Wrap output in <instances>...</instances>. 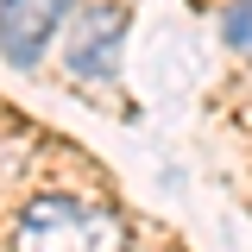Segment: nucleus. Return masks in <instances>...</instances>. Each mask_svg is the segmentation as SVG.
Instances as JSON below:
<instances>
[{
	"label": "nucleus",
	"mask_w": 252,
	"mask_h": 252,
	"mask_svg": "<svg viewBox=\"0 0 252 252\" xmlns=\"http://www.w3.org/2000/svg\"><path fill=\"white\" fill-rule=\"evenodd\" d=\"M13 252H126V220L82 195H32Z\"/></svg>",
	"instance_id": "nucleus-1"
},
{
	"label": "nucleus",
	"mask_w": 252,
	"mask_h": 252,
	"mask_svg": "<svg viewBox=\"0 0 252 252\" xmlns=\"http://www.w3.org/2000/svg\"><path fill=\"white\" fill-rule=\"evenodd\" d=\"M69 13H82V0H0V57L13 69H32L69 26Z\"/></svg>",
	"instance_id": "nucleus-2"
},
{
	"label": "nucleus",
	"mask_w": 252,
	"mask_h": 252,
	"mask_svg": "<svg viewBox=\"0 0 252 252\" xmlns=\"http://www.w3.org/2000/svg\"><path fill=\"white\" fill-rule=\"evenodd\" d=\"M120 44H126V13L120 6H82L76 26H69V44H63V63L82 82H107L120 69Z\"/></svg>",
	"instance_id": "nucleus-3"
},
{
	"label": "nucleus",
	"mask_w": 252,
	"mask_h": 252,
	"mask_svg": "<svg viewBox=\"0 0 252 252\" xmlns=\"http://www.w3.org/2000/svg\"><path fill=\"white\" fill-rule=\"evenodd\" d=\"M220 38H227V51H246V57H252V0H227Z\"/></svg>",
	"instance_id": "nucleus-4"
}]
</instances>
